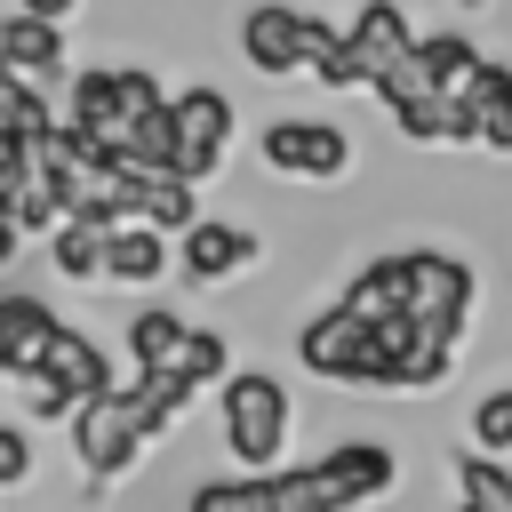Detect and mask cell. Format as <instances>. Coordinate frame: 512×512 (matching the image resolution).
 Wrapping results in <instances>:
<instances>
[{
  "label": "cell",
  "mask_w": 512,
  "mask_h": 512,
  "mask_svg": "<svg viewBox=\"0 0 512 512\" xmlns=\"http://www.w3.org/2000/svg\"><path fill=\"white\" fill-rule=\"evenodd\" d=\"M16 240H24V232H16V216H8V184H0V264L16 256Z\"/></svg>",
  "instance_id": "28"
},
{
  "label": "cell",
  "mask_w": 512,
  "mask_h": 512,
  "mask_svg": "<svg viewBox=\"0 0 512 512\" xmlns=\"http://www.w3.org/2000/svg\"><path fill=\"white\" fill-rule=\"evenodd\" d=\"M16 8H24V16H48V24H64L80 0H16Z\"/></svg>",
  "instance_id": "27"
},
{
  "label": "cell",
  "mask_w": 512,
  "mask_h": 512,
  "mask_svg": "<svg viewBox=\"0 0 512 512\" xmlns=\"http://www.w3.org/2000/svg\"><path fill=\"white\" fill-rule=\"evenodd\" d=\"M224 456L240 464V472H272L280 456H288V440H296V400H288V384L280 376H264V368H240V376H224Z\"/></svg>",
  "instance_id": "1"
},
{
  "label": "cell",
  "mask_w": 512,
  "mask_h": 512,
  "mask_svg": "<svg viewBox=\"0 0 512 512\" xmlns=\"http://www.w3.org/2000/svg\"><path fill=\"white\" fill-rule=\"evenodd\" d=\"M192 512H272V488H264V472H224V480L192 488Z\"/></svg>",
  "instance_id": "22"
},
{
  "label": "cell",
  "mask_w": 512,
  "mask_h": 512,
  "mask_svg": "<svg viewBox=\"0 0 512 512\" xmlns=\"http://www.w3.org/2000/svg\"><path fill=\"white\" fill-rule=\"evenodd\" d=\"M184 328H192V320H176L168 304H144V312L128 320V368H168L176 344H184Z\"/></svg>",
  "instance_id": "19"
},
{
  "label": "cell",
  "mask_w": 512,
  "mask_h": 512,
  "mask_svg": "<svg viewBox=\"0 0 512 512\" xmlns=\"http://www.w3.org/2000/svg\"><path fill=\"white\" fill-rule=\"evenodd\" d=\"M320 480H328L336 512H352V504L384 496V488L400 480V464H392V448H384V440H336V448L320 456Z\"/></svg>",
  "instance_id": "11"
},
{
  "label": "cell",
  "mask_w": 512,
  "mask_h": 512,
  "mask_svg": "<svg viewBox=\"0 0 512 512\" xmlns=\"http://www.w3.org/2000/svg\"><path fill=\"white\" fill-rule=\"evenodd\" d=\"M72 448H80V464H88L96 480H120V472L144 456V440H136V424H128V408H120V384L72 400Z\"/></svg>",
  "instance_id": "7"
},
{
  "label": "cell",
  "mask_w": 512,
  "mask_h": 512,
  "mask_svg": "<svg viewBox=\"0 0 512 512\" xmlns=\"http://www.w3.org/2000/svg\"><path fill=\"white\" fill-rule=\"evenodd\" d=\"M72 128L120 144V128H128V112H120V72H80V80H72Z\"/></svg>",
  "instance_id": "17"
},
{
  "label": "cell",
  "mask_w": 512,
  "mask_h": 512,
  "mask_svg": "<svg viewBox=\"0 0 512 512\" xmlns=\"http://www.w3.org/2000/svg\"><path fill=\"white\" fill-rule=\"evenodd\" d=\"M48 328H56V312L40 296H0V376H32Z\"/></svg>",
  "instance_id": "15"
},
{
  "label": "cell",
  "mask_w": 512,
  "mask_h": 512,
  "mask_svg": "<svg viewBox=\"0 0 512 512\" xmlns=\"http://www.w3.org/2000/svg\"><path fill=\"white\" fill-rule=\"evenodd\" d=\"M464 96H472V112H480L472 144H480V152H504V160H512V64L480 56V64H472V80H464Z\"/></svg>",
  "instance_id": "14"
},
{
  "label": "cell",
  "mask_w": 512,
  "mask_h": 512,
  "mask_svg": "<svg viewBox=\"0 0 512 512\" xmlns=\"http://www.w3.org/2000/svg\"><path fill=\"white\" fill-rule=\"evenodd\" d=\"M352 136L344 128H328V120H272L264 128V160L280 168V176H320V184H336V176H352Z\"/></svg>",
  "instance_id": "8"
},
{
  "label": "cell",
  "mask_w": 512,
  "mask_h": 512,
  "mask_svg": "<svg viewBox=\"0 0 512 512\" xmlns=\"http://www.w3.org/2000/svg\"><path fill=\"white\" fill-rule=\"evenodd\" d=\"M224 360H232V344H224V328H184V344H176V360H168V376H176L184 392H200V384H224Z\"/></svg>",
  "instance_id": "20"
},
{
  "label": "cell",
  "mask_w": 512,
  "mask_h": 512,
  "mask_svg": "<svg viewBox=\"0 0 512 512\" xmlns=\"http://www.w3.org/2000/svg\"><path fill=\"white\" fill-rule=\"evenodd\" d=\"M456 512H480V504H456Z\"/></svg>",
  "instance_id": "29"
},
{
  "label": "cell",
  "mask_w": 512,
  "mask_h": 512,
  "mask_svg": "<svg viewBox=\"0 0 512 512\" xmlns=\"http://www.w3.org/2000/svg\"><path fill=\"white\" fill-rule=\"evenodd\" d=\"M168 264H176L168 232H160V224H128V216H120V224L104 232V264H96V280H104V288H144V280H160Z\"/></svg>",
  "instance_id": "12"
},
{
  "label": "cell",
  "mask_w": 512,
  "mask_h": 512,
  "mask_svg": "<svg viewBox=\"0 0 512 512\" xmlns=\"http://www.w3.org/2000/svg\"><path fill=\"white\" fill-rule=\"evenodd\" d=\"M120 216H96V208H72L56 232H48V256H56V272L64 280H88L96 288V264H104V232H112Z\"/></svg>",
  "instance_id": "16"
},
{
  "label": "cell",
  "mask_w": 512,
  "mask_h": 512,
  "mask_svg": "<svg viewBox=\"0 0 512 512\" xmlns=\"http://www.w3.org/2000/svg\"><path fill=\"white\" fill-rule=\"evenodd\" d=\"M40 464H32V440H24V424H0V488H24Z\"/></svg>",
  "instance_id": "24"
},
{
  "label": "cell",
  "mask_w": 512,
  "mask_h": 512,
  "mask_svg": "<svg viewBox=\"0 0 512 512\" xmlns=\"http://www.w3.org/2000/svg\"><path fill=\"white\" fill-rule=\"evenodd\" d=\"M256 256H264V240H256L248 224H232V216H192V224L176 232V272H184V288H224V280H240Z\"/></svg>",
  "instance_id": "6"
},
{
  "label": "cell",
  "mask_w": 512,
  "mask_h": 512,
  "mask_svg": "<svg viewBox=\"0 0 512 512\" xmlns=\"http://www.w3.org/2000/svg\"><path fill=\"white\" fill-rule=\"evenodd\" d=\"M344 48H352L360 80L376 88V72H392V64L416 48V24H408V8H400V0H360V16L344 24Z\"/></svg>",
  "instance_id": "10"
},
{
  "label": "cell",
  "mask_w": 512,
  "mask_h": 512,
  "mask_svg": "<svg viewBox=\"0 0 512 512\" xmlns=\"http://www.w3.org/2000/svg\"><path fill=\"white\" fill-rule=\"evenodd\" d=\"M32 376H48L64 400H88V392H112L120 376H112V360H104V344L96 336H80V328H48V344H40V360H32Z\"/></svg>",
  "instance_id": "9"
},
{
  "label": "cell",
  "mask_w": 512,
  "mask_h": 512,
  "mask_svg": "<svg viewBox=\"0 0 512 512\" xmlns=\"http://www.w3.org/2000/svg\"><path fill=\"white\" fill-rule=\"evenodd\" d=\"M344 24H328V16H312V8H288V0H264V8H248L240 16V56L256 64V72H272V80H288V72H312V56L336 40Z\"/></svg>",
  "instance_id": "3"
},
{
  "label": "cell",
  "mask_w": 512,
  "mask_h": 512,
  "mask_svg": "<svg viewBox=\"0 0 512 512\" xmlns=\"http://www.w3.org/2000/svg\"><path fill=\"white\" fill-rule=\"evenodd\" d=\"M0 64H8L16 80H56V72H64V24L16 8V16L0 24Z\"/></svg>",
  "instance_id": "13"
},
{
  "label": "cell",
  "mask_w": 512,
  "mask_h": 512,
  "mask_svg": "<svg viewBox=\"0 0 512 512\" xmlns=\"http://www.w3.org/2000/svg\"><path fill=\"white\" fill-rule=\"evenodd\" d=\"M16 384H24V400H32V416H72V400H64V392H56L48 376H16Z\"/></svg>",
  "instance_id": "25"
},
{
  "label": "cell",
  "mask_w": 512,
  "mask_h": 512,
  "mask_svg": "<svg viewBox=\"0 0 512 512\" xmlns=\"http://www.w3.org/2000/svg\"><path fill=\"white\" fill-rule=\"evenodd\" d=\"M296 360H304V376H320V384H368V376H376V336H368L360 312L328 304L320 320L296 328Z\"/></svg>",
  "instance_id": "4"
},
{
  "label": "cell",
  "mask_w": 512,
  "mask_h": 512,
  "mask_svg": "<svg viewBox=\"0 0 512 512\" xmlns=\"http://www.w3.org/2000/svg\"><path fill=\"white\" fill-rule=\"evenodd\" d=\"M168 120H176V176L208 184L224 168V144H232V96L224 88H184V96H168Z\"/></svg>",
  "instance_id": "5"
},
{
  "label": "cell",
  "mask_w": 512,
  "mask_h": 512,
  "mask_svg": "<svg viewBox=\"0 0 512 512\" xmlns=\"http://www.w3.org/2000/svg\"><path fill=\"white\" fill-rule=\"evenodd\" d=\"M400 264H408V328L424 344L456 352V336H464V320L480 304V272L464 256H448V248H400Z\"/></svg>",
  "instance_id": "2"
},
{
  "label": "cell",
  "mask_w": 512,
  "mask_h": 512,
  "mask_svg": "<svg viewBox=\"0 0 512 512\" xmlns=\"http://www.w3.org/2000/svg\"><path fill=\"white\" fill-rule=\"evenodd\" d=\"M456 496L480 504V512H512V472H504V456L464 448V456H456Z\"/></svg>",
  "instance_id": "21"
},
{
  "label": "cell",
  "mask_w": 512,
  "mask_h": 512,
  "mask_svg": "<svg viewBox=\"0 0 512 512\" xmlns=\"http://www.w3.org/2000/svg\"><path fill=\"white\" fill-rule=\"evenodd\" d=\"M472 448H488V456H504V448H512V384H504V392H488V400L472 408Z\"/></svg>",
  "instance_id": "23"
},
{
  "label": "cell",
  "mask_w": 512,
  "mask_h": 512,
  "mask_svg": "<svg viewBox=\"0 0 512 512\" xmlns=\"http://www.w3.org/2000/svg\"><path fill=\"white\" fill-rule=\"evenodd\" d=\"M24 160H32V136H24V128H8V120H0V184H8V176H16V168H24Z\"/></svg>",
  "instance_id": "26"
},
{
  "label": "cell",
  "mask_w": 512,
  "mask_h": 512,
  "mask_svg": "<svg viewBox=\"0 0 512 512\" xmlns=\"http://www.w3.org/2000/svg\"><path fill=\"white\" fill-rule=\"evenodd\" d=\"M472 64H480V48L464 40V32H416V72H424V88H464L472 80Z\"/></svg>",
  "instance_id": "18"
}]
</instances>
